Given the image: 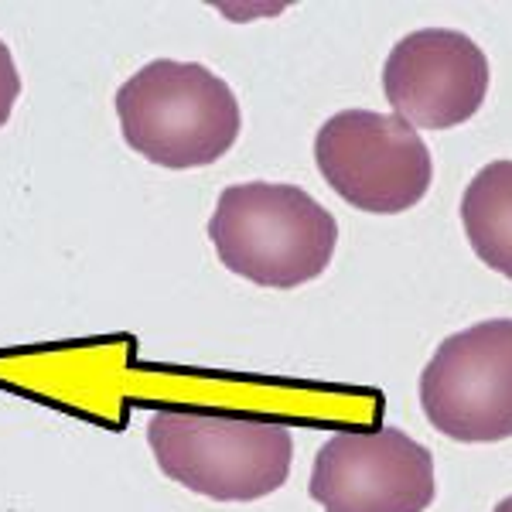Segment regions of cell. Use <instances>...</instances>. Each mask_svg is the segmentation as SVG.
Here are the masks:
<instances>
[{
  "mask_svg": "<svg viewBox=\"0 0 512 512\" xmlns=\"http://www.w3.org/2000/svg\"><path fill=\"white\" fill-rule=\"evenodd\" d=\"M154 461L171 482L216 502H256L291 475L294 434L253 414L164 407L147 424Z\"/></svg>",
  "mask_w": 512,
  "mask_h": 512,
  "instance_id": "obj_1",
  "label": "cell"
},
{
  "mask_svg": "<svg viewBox=\"0 0 512 512\" xmlns=\"http://www.w3.org/2000/svg\"><path fill=\"white\" fill-rule=\"evenodd\" d=\"M222 267L260 287H301L325 274L338 222L304 188L277 181L229 185L209 219Z\"/></svg>",
  "mask_w": 512,
  "mask_h": 512,
  "instance_id": "obj_2",
  "label": "cell"
},
{
  "mask_svg": "<svg viewBox=\"0 0 512 512\" xmlns=\"http://www.w3.org/2000/svg\"><path fill=\"white\" fill-rule=\"evenodd\" d=\"M123 140L151 164L171 171L205 168L239 140L243 113L212 69L158 59L134 72L117 93Z\"/></svg>",
  "mask_w": 512,
  "mask_h": 512,
  "instance_id": "obj_3",
  "label": "cell"
},
{
  "mask_svg": "<svg viewBox=\"0 0 512 512\" xmlns=\"http://www.w3.org/2000/svg\"><path fill=\"white\" fill-rule=\"evenodd\" d=\"M315 161L338 198L376 216L414 209L434 178L417 130L373 110L335 113L315 137Z\"/></svg>",
  "mask_w": 512,
  "mask_h": 512,
  "instance_id": "obj_4",
  "label": "cell"
},
{
  "mask_svg": "<svg viewBox=\"0 0 512 512\" xmlns=\"http://www.w3.org/2000/svg\"><path fill=\"white\" fill-rule=\"evenodd\" d=\"M420 407L451 441L512 437V318H492L444 338L420 373Z\"/></svg>",
  "mask_w": 512,
  "mask_h": 512,
  "instance_id": "obj_5",
  "label": "cell"
},
{
  "mask_svg": "<svg viewBox=\"0 0 512 512\" xmlns=\"http://www.w3.org/2000/svg\"><path fill=\"white\" fill-rule=\"evenodd\" d=\"M308 492L325 512H424L434 458L400 427H345L321 444Z\"/></svg>",
  "mask_w": 512,
  "mask_h": 512,
  "instance_id": "obj_6",
  "label": "cell"
},
{
  "mask_svg": "<svg viewBox=\"0 0 512 512\" xmlns=\"http://www.w3.org/2000/svg\"><path fill=\"white\" fill-rule=\"evenodd\" d=\"M383 89L396 117L414 130H448L482 110L489 59L465 31H414L393 45Z\"/></svg>",
  "mask_w": 512,
  "mask_h": 512,
  "instance_id": "obj_7",
  "label": "cell"
},
{
  "mask_svg": "<svg viewBox=\"0 0 512 512\" xmlns=\"http://www.w3.org/2000/svg\"><path fill=\"white\" fill-rule=\"evenodd\" d=\"M461 222L485 267L512 280V161H492L468 181Z\"/></svg>",
  "mask_w": 512,
  "mask_h": 512,
  "instance_id": "obj_8",
  "label": "cell"
},
{
  "mask_svg": "<svg viewBox=\"0 0 512 512\" xmlns=\"http://www.w3.org/2000/svg\"><path fill=\"white\" fill-rule=\"evenodd\" d=\"M21 96V76H18V65L11 59V48L0 41V127L11 120L14 103Z\"/></svg>",
  "mask_w": 512,
  "mask_h": 512,
  "instance_id": "obj_9",
  "label": "cell"
},
{
  "mask_svg": "<svg viewBox=\"0 0 512 512\" xmlns=\"http://www.w3.org/2000/svg\"><path fill=\"white\" fill-rule=\"evenodd\" d=\"M495 512H512V495H509V499H502L499 506H495Z\"/></svg>",
  "mask_w": 512,
  "mask_h": 512,
  "instance_id": "obj_10",
  "label": "cell"
}]
</instances>
